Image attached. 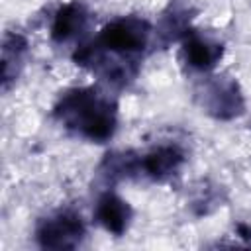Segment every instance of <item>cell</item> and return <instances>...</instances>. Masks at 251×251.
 <instances>
[{"instance_id": "8992f818", "label": "cell", "mask_w": 251, "mask_h": 251, "mask_svg": "<svg viewBox=\"0 0 251 251\" xmlns=\"http://www.w3.org/2000/svg\"><path fill=\"white\" fill-rule=\"evenodd\" d=\"M88 24H90L88 6L82 0H71L53 14L49 33L57 45H67L78 41V37L86 33Z\"/></svg>"}, {"instance_id": "7a4b0ae2", "label": "cell", "mask_w": 251, "mask_h": 251, "mask_svg": "<svg viewBox=\"0 0 251 251\" xmlns=\"http://www.w3.org/2000/svg\"><path fill=\"white\" fill-rule=\"evenodd\" d=\"M53 118L78 139L106 143L118 129V104L96 86H76L59 96Z\"/></svg>"}, {"instance_id": "3957f363", "label": "cell", "mask_w": 251, "mask_h": 251, "mask_svg": "<svg viewBox=\"0 0 251 251\" xmlns=\"http://www.w3.org/2000/svg\"><path fill=\"white\" fill-rule=\"evenodd\" d=\"M84 235V220L73 210H57L47 214L35 226V239L43 249H75L82 243Z\"/></svg>"}, {"instance_id": "6da1fadb", "label": "cell", "mask_w": 251, "mask_h": 251, "mask_svg": "<svg viewBox=\"0 0 251 251\" xmlns=\"http://www.w3.org/2000/svg\"><path fill=\"white\" fill-rule=\"evenodd\" d=\"M151 37L153 25L145 18L122 16L108 22L92 41L78 43L73 59L110 82L126 84L135 76Z\"/></svg>"}, {"instance_id": "52a82bcc", "label": "cell", "mask_w": 251, "mask_h": 251, "mask_svg": "<svg viewBox=\"0 0 251 251\" xmlns=\"http://www.w3.org/2000/svg\"><path fill=\"white\" fill-rule=\"evenodd\" d=\"M94 220L96 224L112 233V235H124L133 220V210L127 200H124L120 194L106 190L98 196L94 206Z\"/></svg>"}, {"instance_id": "5b68a950", "label": "cell", "mask_w": 251, "mask_h": 251, "mask_svg": "<svg viewBox=\"0 0 251 251\" xmlns=\"http://www.w3.org/2000/svg\"><path fill=\"white\" fill-rule=\"evenodd\" d=\"M180 57L190 71L212 73L224 57V45L202 31H184L180 43Z\"/></svg>"}, {"instance_id": "277c9868", "label": "cell", "mask_w": 251, "mask_h": 251, "mask_svg": "<svg viewBox=\"0 0 251 251\" xmlns=\"http://www.w3.org/2000/svg\"><path fill=\"white\" fill-rule=\"evenodd\" d=\"M200 106L216 120H233L243 114L245 102L235 78L220 75L208 78L198 90Z\"/></svg>"}, {"instance_id": "9c48e42d", "label": "cell", "mask_w": 251, "mask_h": 251, "mask_svg": "<svg viewBox=\"0 0 251 251\" xmlns=\"http://www.w3.org/2000/svg\"><path fill=\"white\" fill-rule=\"evenodd\" d=\"M27 51V41L18 33H6L2 43V88L8 90L10 82L16 80L24 67V55Z\"/></svg>"}, {"instance_id": "ba28073f", "label": "cell", "mask_w": 251, "mask_h": 251, "mask_svg": "<svg viewBox=\"0 0 251 251\" xmlns=\"http://www.w3.org/2000/svg\"><path fill=\"white\" fill-rule=\"evenodd\" d=\"M184 151L178 145H157L139 157V175L151 180H167L184 165Z\"/></svg>"}]
</instances>
